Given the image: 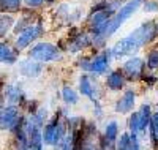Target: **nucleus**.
I'll list each match as a JSON object with an SVG mask.
<instances>
[{"label": "nucleus", "mask_w": 158, "mask_h": 150, "mask_svg": "<svg viewBox=\"0 0 158 150\" xmlns=\"http://www.w3.org/2000/svg\"><path fill=\"white\" fill-rule=\"evenodd\" d=\"M142 3H144V0H127V2L117 10V13L109 19V22H108V25H106V29H104V32L100 35V36H92L94 38V49L95 52L97 51H100V49H103L104 46H106V41L109 38H112L117 32H118V29L133 16V15H136V11L142 6Z\"/></svg>", "instance_id": "obj_1"}, {"label": "nucleus", "mask_w": 158, "mask_h": 150, "mask_svg": "<svg viewBox=\"0 0 158 150\" xmlns=\"http://www.w3.org/2000/svg\"><path fill=\"white\" fill-rule=\"evenodd\" d=\"M112 59L114 57H112L111 48H103V49L97 51L95 54H92V56L79 57L77 66L81 68L82 71H85V73H90L94 76H101V74L108 73Z\"/></svg>", "instance_id": "obj_2"}, {"label": "nucleus", "mask_w": 158, "mask_h": 150, "mask_svg": "<svg viewBox=\"0 0 158 150\" xmlns=\"http://www.w3.org/2000/svg\"><path fill=\"white\" fill-rule=\"evenodd\" d=\"M29 57L32 60H36L40 63H49V62H57L62 59V49L49 41H40L33 44L29 49Z\"/></svg>", "instance_id": "obj_3"}, {"label": "nucleus", "mask_w": 158, "mask_h": 150, "mask_svg": "<svg viewBox=\"0 0 158 150\" xmlns=\"http://www.w3.org/2000/svg\"><path fill=\"white\" fill-rule=\"evenodd\" d=\"M90 48H94V38L89 30H73L70 33L68 41H65V44L60 46V49L68 54H79Z\"/></svg>", "instance_id": "obj_4"}, {"label": "nucleus", "mask_w": 158, "mask_h": 150, "mask_svg": "<svg viewBox=\"0 0 158 150\" xmlns=\"http://www.w3.org/2000/svg\"><path fill=\"white\" fill-rule=\"evenodd\" d=\"M120 71L123 74V77L127 79V82H138L142 79V74L147 71L146 68V60L139 56H131L127 57V60L123 62Z\"/></svg>", "instance_id": "obj_5"}, {"label": "nucleus", "mask_w": 158, "mask_h": 150, "mask_svg": "<svg viewBox=\"0 0 158 150\" xmlns=\"http://www.w3.org/2000/svg\"><path fill=\"white\" fill-rule=\"evenodd\" d=\"M141 49L142 48L138 44V41L130 33L122 36V38H118L114 43V46L111 48L114 59H127V57H131V56H136Z\"/></svg>", "instance_id": "obj_6"}, {"label": "nucleus", "mask_w": 158, "mask_h": 150, "mask_svg": "<svg viewBox=\"0 0 158 150\" xmlns=\"http://www.w3.org/2000/svg\"><path fill=\"white\" fill-rule=\"evenodd\" d=\"M65 138V125L60 122V114H56L51 122L44 125L43 142L46 145H57Z\"/></svg>", "instance_id": "obj_7"}, {"label": "nucleus", "mask_w": 158, "mask_h": 150, "mask_svg": "<svg viewBox=\"0 0 158 150\" xmlns=\"http://www.w3.org/2000/svg\"><path fill=\"white\" fill-rule=\"evenodd\" d=\"M44 33V29H43V21L40 19L38 22L32 24L29 29H25L22 33L18 35L16 38V41H15V49L18 51H24V49H27L33 41H36V40L40 38Z\"/></svg>", "instance_id": "obj_8"}, {"label": "nucleus", "mask_w": 158, "mask_h": 150, "mask_svg": "<svg viewBox=\"0 0 158 150\" xmlns=\"http://www.w3.org/2000/svg\"><path fill=\"white\" fill-rule=\"evenodd\" d=\"M19 120H21V115H19L18 107L10 104L0 112V130H15Z\"/></svg>", "instance_id": "obj_9"}, {"label": "nucleus", "mask_w": 158, "mask_h": 150, "mask_svg": "<svg viewBox=\"0 0 158 150\" xmlns=\"http://www.w3.org/2000/svg\"><path fill=\"white\" fill-rule=\"evenodd\" d=\"M135 101H136V92L135 89H125L122 97L117 100L115 103V112L117 114H128L133 111L135 107Z\"/></svg>", "instance_id": "obj_10"}, {"label": "nucleus", "mask_w": 158, "mask_h": 150, "mask_svg": "<svg viewBox=\"0 0 158 150\" xmlns=\"http://www.w3.org/2000/svg\"><path fill=\"white\" fill-rule=\"evenodd\" d=\"M127 79L123 77L120 68L118 70H111L109 73H106V77H104V85H106L108 90H111L112 93H117L125 89Z\"/></svg>", "instance_id": "obj_11"}, {"label": "nucleus", "mask_w": 158, "mask_h": 150, "mask_svg": "<svg viewBox=\"0 0 158 150\" xmlns=\"http://www.w3.org/2000/svg\"><path fill=\"white\" fill-rule=\"evenodd\" d=\"M18 71L25 76V77H38L43 71V63H40L36 60H32L30 57L25 59V60H21L18 63Z\"/></svg>", "instance_id": "obj_12"}, {"label": "nucleus", "mask_w": 158, "mask_h": 150, "mask_svg": "<svg viewBox=\"0 0 158 150\" xmlns=\"http://www.w3.org/2000/svg\"><path fill=\"white\" fill-rule=\"evenodd\" d=\"M18 62V49H13L8 43L0 41V63L15 65Z\"/></svg>", "instance_id": "obj_13"}, {"label": "nucleus", "mask_w": 158, "mask_h": 150, "mask_svg": "<svg viewBox=\"0 0 158 150\" xmlns=\"http://www.w3.org/2000/svg\"><path fill=\"white\" fill-rule=\"evenodd\" d=\"M79 93H82L84 97L90 98L92 101H97V95H95V85L92 82V77L87 74H81L79 77Z\"/></svg>", "instance_id": "obj_14"}, {"label": "nucleus", "mask_w": 158, "mask_h": 150, "mask_svg": "<svg viewBox=\"0 0 158 150\" xmlns=\"http://www.w3.org/2000/svg\"><path fill=\"white\" fill-rule=\"evenodd\" d=\"M152 107L149 103H142L139 111H138V115H139V133H146V130H149V125H150V120H152Z\"/></svg>", "instance_id": "obj_15"}, {"label": "nucleus", "mask_w": 158, "mask_h": 150, "mask_svg": "<svg viewBox=\"0 0 158 150\" xmlns=\"http://www.w3.org/2000/svg\"><path fill=\"white\" fill-rule=\"evenodd\" d=\"M35 24V18L32 15H24V16H19V19L15 22V25H13V33H22L25 29H29V27Z\"/></svg>", "instance_id": "obj_16"}, {"label": "nucleus", "mask_w": 158, "mask_h": 150, "mask_svg": "<svg viewBox=\"0 0 158 150\" xmlns=\"http://www.w3.org/2000/svg\"><path fill=\"white\" fill-rule=\"evenodd\" d=\"M5 97L11 106H16L22 101V90L18 85H8L5 90Z\"/></svg>", "instance_id": "obj_17"}, {"label": "nucleus", "mask_w": 158, "mask_h": 150, "mask_svg": "<svg viewBox=\"0 0 158 150\" xmlns=\"http://www.w3.org/2000/svg\"><path fill=\"white\" fill-rule=\"evenodd\" d=\"M24 0H0V11L5 15H11V13L21 11V6Z\"/></svg>", "instance_id": "obj_18"}, {"label": "nucleus", "mask_w": 158, "mask_h": 150, "mask_svg": "<svg viewBox=\"0 0 158 150\" xmlns=\"http://www.w3.org/2000/svg\"><path fill=\"white\" fill-rule=\"evenodd\" d=\"M117 138H118V123L115 120H112L104 128V141L112 145V144H115Z\"/></svg>", "instance_id": "obj_19"}, {"label": "nucleus", "mask_w": 158, "mask_h": 150, "mask_svg": "<svg viewBox=\"0 0 158 150\" xmlns=\"http://www.w3.org/2000/svg\"><path fill=\"white\" fill-rule=\"evenodd\" d=\"M62 100L67 103L68 106H73V104H77L79 95H77V92H76L73 87L63 85V87H62Z\"/></svg>", "instance_id": "obj_20"}, {"label": "nucleus", "mask_w": 158, "mask_h": 150, "mask_svg": "<svg viewBox=\"0 0 158 150\" xmlns=\"http://www.w3.org/2000/svg\"><path fill=\"white\" fill-rule=\"evenodd\" d=\"M146 68L149 71H158V48H152L146 57Z\"/></svg>", "instance_id": "obj_21"}, {"label": "nucleus", "mask_w": 158, "mask_h": 150, "mask_svg": "<svg viewBox=\"0 0 158 150\" xmlns=\"http://www.w3.org/2000/svg\"><path fill=\"white\" fill-rule=\"evenodd\" d=\"M15 18L11 15H3L0 16V38L6 36V33L13 29V25H15Z\"/></svg>", "instance_id": "obj_22"}, {"label": "nucleus", "mask_w": 158, "mask_h": 150, "mask_svg": "<svg viewBox=\"0 0 158 150\" xmlns=\"http://www.w3.org/2000/svg\"><path fill=\"white\" fill-rule=\"evenodd\" d=\"M149 133H150L152 144L156 147L158 145V111L155 114H152V120H150V125H149Z\"/></svg>", "instance_id": "obj_23"}, {"label": "nucleus", "mask_w": 158, "mask_h": 150, "mask_svg": "<svg viewBox=\"0 0 158 150\" xmlns=\"http://www.w3.org/2000/svg\"><path fill=\"white\" fill-rule=\"evenodd\" d=\"M141 8L147 15H155V13H158V0H144Z\"/></svg>", "instance_id": "obj_24"}, {"label": "nucleus", "mask_w": 158, "mask_h": 150, "mask_svg": "<svg viewBox=\"0 0 158 150\" xmlns=\"http://www.w3.org/2000/svg\"><path fill=\"white\" fill-rule=\"evenodd\" d=\"M128 130H130V133H139V115H138V112H133L130 115V119H128Z\"/></svg>", "instance_id": "obj_25"}, {"label": "nucleus", "mask_w": 158, "mask_h": 150, "mask_svg": "<svg viewBox=\"0 0 158 150\" xmlns=\"http://www.w3.org/2000/svg\"><path fill=\"white\" fill-rule=\"evenodd\" d=\"M60 150H74V141H73V133L67 134L65 138L62 139V142L59 144Z\"/></svg>", "instance_id": "obj_26"}, {"label": "nucleus", "mask_w": 158, "mask_h": 150, "mask_svg": "<svg viewBox=\"0 0 158 150\" xmlns=\"http://www.w3.org/2000/svg\"><path fill=\"white\" fill-rule=\"evenodd\" d=\"M125 150H141V144H139L136 133H130V141H128V145Z\"/></svg>", "instance_id": "obj_27"}, {"label": "nucleus", "mask_w": 158, "mask_h": 150, "mask_svg": "<svg viewBox=\"0 0 158 150\" xmlns=\"http://www.w3.org/2000/svg\"><path fill=\"white\" fill-rule=\"evenodd\" d=\"M44 2H46V0H24V5L27 6L29 10H36L40 6H43Z\"/></svg>", "instance_id": "obj_28"}, {"label": "nucleus", "mask_w": 158, "mask_h": 150, "mask_svg": "<svg viewBox=\"0 0 158 150\" xmlns=\"http://www.w3.org/2000/svg\"><path fill=\"white\" fill-rule=\"evenodd\" d=\"M56 2H57V0H46L44 3H46V5H54Z\"/></svg>", "instance_id": "obj_29"}]
</instances>
